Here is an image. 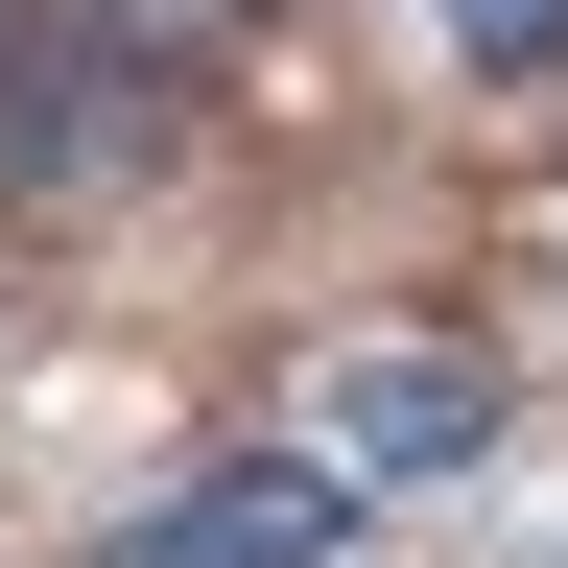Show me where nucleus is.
Returning a JSON list of instances; mask_svg holds the SVG:
<instances>
[{"label": "nucleus", "mask_w": 568, "mask_h": 568, "mask_svg": "<svg viewBox=\"0 0 568 568\" xmlns=\"http://www.w3.org/2000/svg\"><path fill=\"white\" fill-rule=\"evenodd\" d=\"M142 95H166L142 48H71V24H24V48H0V190H71V166H142Z\"/></svg>", "instance_id": "nucleus-3"}, {"label": "nucleus", "mask_w": 568, "mask_h": 568, "mask_svg": "<svg viewBox=\"0 0 568 568\" xmlns=\"http://www.w3.org/2000/svg\"><path fill=\"white\" fill-rule=\"evenodd\" d=\"M474 24V71H568V0H450Z\"/></svg>", "instance_id": "nucleus-4"}, {"label": "nucleus", "mask_w": 568, "mask_h": 568, "mask_svg": "<svg viewBox=\"0 0 568 568\" xmlns=\"http://www.w3.org/2000/svg\"><path fill=\"white\" fill-rule=\"evenodd\" d=\"M474 450H497V355H355L308 403V474H355V497L379 474H474Z\"/></svg>", "instance_id": "nucleus-1"}, {"label": "nucleus", "mask_w": 568, "mask_h": 568, "mask_svg": "<svg viewBox=\"0 0 568 568\" xmlns=\"http://www.w3.org/2000/svg\"><path fill=\"white\" fill-rule=\"evenodd\" d=\"M332 521H355V474L261 450V474H190V497H142L95 568H332Z\"/></svg>", "instance_id": "nucleus-2"}]
</instances>
